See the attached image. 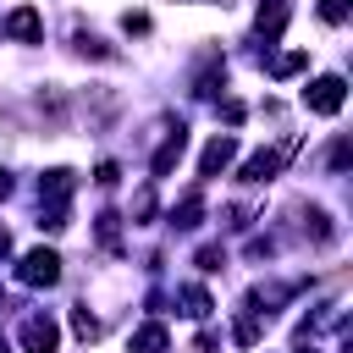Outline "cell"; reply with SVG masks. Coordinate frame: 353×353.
I'll return each mask as SVG.
<instances>
[{
    "label": "cell",
    "mask_w": 353,
    "mask_h": 353,
    "mask_svg": "<svg viewBox=\"0 0 353 353\" xmlns=\"http://www.w3.org/2000/svg\"><path fill=\"white\" fill-rule=\"evenodd\" d=\"M342 99H347V83H342V77H320V83L303 88V105H309L314 116H336Z\"/></svg>",
    "instance_id": "obj_1"
},
{
    "label": "cell",
    "mask_w": 353,
    "mask_h": 353,
    "mask_svg": "<svg viewBox=\"0 0 353 353\" xmlns=\"http://www.w3.org/2000/svg\"><path fill=\"white\" fill-rule=\"evenodd\" d=\"M17 276H22L28 287H55V281H61V259H55L50 248H33V254L22 259V270H17Z\"/></svg>",
    "instance_id": "obj_2"
},
{
    "label": "cell",
    "mask_w": 353,
    "mask_h": 353,
    "mask_svg": "<svg viewBox=\"0 0 353 353\" xmlns=\"http://www.w3.org/2000/svg\"><path fill=\"white\" fill-rule=\"evenodd\" d=\"M55 342H61L55 320H44V314H28V320H22V347H28V353H55Z\"/></svg>",
    "instance_id": "obj_3"
},
{
    "label": "cell",
    "mask_w": 353,
    "mask_h": 353,
    "mask_svg": "<svg viewBox=\"0 0 353 353\" xmlns=\"http://www.w3.org/2000/svg\"><path fill=\"white\" fill-rule=\"evenodd\" d=\"M232 154H237V143L221 132V138H210V149H204V160H199V176H221L226 165H232Z\"/></svg>",
    "instance_id": "obj_4"
},
{
    "label": "cell",
    "mask_w": 353,
    "mask_h": 353,
    "mask_svg": "<svg viewBox=\"0 0 353 353\" xmlns=\"http://www.w3.org/2000/svg\"><path fill=\"white\" fill-rule=\"evenodd\" d=\"M292 149V143H287ZM287 149H259L248 165H243V182H270L276 171H281V160H287Z\"/></svg>",
    "instance_id": "obj_5"
},
{
    "label": "cell",
    "mask_w": 353,
    "mask_h": 353,
    "mask_svg": "<svg viewBox=\"0 0 353 353\" xmlns=\"http://www.w3.org/2000/svg\"><path fill=\"white\" fill-rule=\"evenodd\" d=\"M182 149H188V132L176 127V132H171V138L160 143V154H154V176H165V171H171V165L182 160Z\"/></svg>",
    "instance_id": "obj_6"
},
{
    "label": "cell",
    "mask_w": 353,
    "mask_h": 353,
    "mask_svg": "<svg viewBox=\"0 0 353 353\" xmlns=\"http://www.w3.org/2000/svg\"><path fill=\"white\" fill-rule=\"evenodd\" d=\"M281 28H287V0H265V6H259V33L276 39Z\"/></svg>",
    "instance_id": "obj_7"
},
{
    "label": "cell",
    "mask_w": 353,
    "mask_h": 353,
    "mask_svg": "<svg viewBox=\"0 0 353 353\" xmlns=\"http://www.w3.org/2000/svg\"><path fill=\"white\" fill-rule=\"evenodd\" d=\"M6 28H11V39H39V33H44L39 11H28V6H22V11H11V22H6Z\"/></svg>",
    "instance_id": "obj_8"
},
{
    "label": "cell",
    "mask_w": 353,
    "mask_h": 353,
    "mask_svg": "<svg viewBox=\"0 0 353 353\" xmlns=\"http://www.w3.org/2000/svg\"><path fill=\"white\" fill-rule=\"evenodd\" d=\"M165 347V325H143V331H132V353H160Z\"/></svg>",
    "instance_id": "obj_9"
},
{
    "label": "cell",
    "mask_w": 353,
    "mask_h": 353,
    "mask_svg": "<svg viewBox=\"0 0 353 353\" xmlns=\"http://www.w3.org/2000/svg\"><path fill=\"white\" fill-rule=\"evenodd\" d=\"M199 215H204V199L193 193V199H182V210H176L171 221H176V226H199Z\"/></svg>",
    "instance_id": "obj_10"
},
{
    "label": "cell",
    "mask_w": 353,
    "mask_h": 353,
    "mask_svg": "<svg viewBox=\"0 0 353 353\" xmlns=\"http://www.w3.org/2000/svg\"><path fill=\"white\" fill-rule=\"evenodd\" d=\"M182 303H188V314H193V320H204V314H210V298H204V287H182Z\"/></svg>",
    "instance_id": "obj_11"
},
{
    "label": "cell",
    "mask_w": 353,
    "mask_h": 353,
    "mask_svg": "<svg viewBox=\"0 0 353 353\" xmlns=\"http://www.w3.org/2000/svg\"><path fill=\"white\" fill-rule=\"evenodd\" d=\"M303 61H309V55H303V50H292V55H281L270 72H276V77H292V72H303Z\"/></svg>",
    "instance_id": "obj_12"
},
{
    "label": "cell",
    "mask_w": 353,
    "mask_h": 353,
    "mask_svg": "<svg viewBox=\"0 0 353 353\" xmlns=\"http://www.w3.org/2000/svg\"><path fill=\"white\" fill-rule=\"evenodd\" d=\"M132 215H138V221H149V215H154V188H138V199H132Z\"/></svg>",
    "instance_id": "obj_13"
},
{
    "label": "cell",
    "mask_w": 353,
    "mask_h": 353,
    "mask_svg": "<svg viewBox=\"0 0 353 353\" xmlns=\"http://www.w3.org/2000/svg\"><path fill=\"white\" fill-rule=\"evenodd\" d=\"M72 331H77V336H99V320H94L88 309H77V314H72Z\"/></svg>",
    "instance_id": "obj_14"
},
{
    "label": "cell",
    "mask_w": 353,
    "mask_h": 353,
    "mask_svg": "<svg viewBox=\"0 0 353 353\" xmlns=\"http://www.w3.org/2000/svg\"><path fill=\"white\" fill-rule=\"evenodd\" d=\"M320 17L325 22H347V0H320Z\"/></svg>",
    "instance_id": "obj_15"
},
{
    "label": "cell",
    "mask_w": 353,
    "mask_h": 353,
    "mask_svg": "<svg viewBox=\"0 0 353 353\" xmlns=\"http://www.w3.org/2000/svg\"><path fill=\"white\" fill-rule=\"evenodd\" d=\"M0 193H11V176H6V171H0Z\"/></svg>",
    "instance_id": "obj_16"
},
{
    "label": "cell",
    "mask_w": 353,
    "mask_h": 353,
    "mask_svg": "<svg viewBox=\"0 0 353 353\" xmlns=\"http://www.w3.org/2000/svg\"><path fill=\"white\" fill-rule=\"evenodd\" d=\"M6 248H11V237H6V226H0V254H6Z\"/></svg>",
    "instance_id": "obj_17"
},
{
    "label": "cell",
    "mask_w": 353,
    "mask_h": 353,
    "mask_svg": "<svg viewBox=\"0 0 353 353\" xmlns=\"http://www.w3.org/2000/svg\"><path fill=\"white\" fill-rule=\"evenodd\" d=\"M0 353H11V347H6V336H0Z\"/></svg>",
    "instance_id": "obj_18"
}]
</instances>
